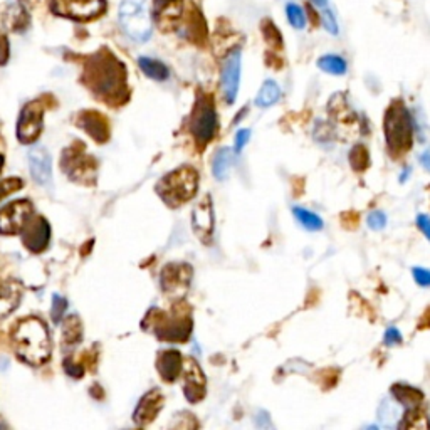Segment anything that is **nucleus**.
I'll use <instances>...</instances> for the list:
<instances>
[{"label": "nucleus", "instance_id": "f257e3e1", "mask_svg": "<svg viewBox=\"0 0 430 430\" xmlns=\"http://www.w3.org/2000/svg\"><path fill=\"white\" fill-rule=\"evenodd\" d=\"M86 79L96 96L111 105H121L128 100L127 71L116 58L105 54L93 58L86 71Z\"/></svg>", "mask_w": 430, "mask_h": 430}, {"label": "nucleus", "instance_id": "f03ea898", "mask_svg": "<svg viewBox=\"0 0 430 430\" xmlns=\"http://www.w3.org/2000/svg\"><path fill=\"white\" fill-rule=\"evenodd\" d=\"M12 343L17 356L32 367H39L51 358L52 341L47 326L39 318H24L15 325Z\"/></svg>", "mask_w": 430, "mask_h": 430}, {"label": "nucleus", "instance_id": "7ed1b4c3", "mask_svg": "<svg viewBox=\"0 0 430 430\" xmlns=\"http://www.w3.org/2000/svg\"><path fill=\"white\" fill-rule=\"evenodd\" d=\"M197 189H199V172L189 165L166 173L165 177L160 178L155 186L160 199L173 208L192 200L195 197Z\"/></svg>", "mask_w": 430, "mask_h": 430}, {"label": "nucleus", "instance_id": "20e7f679", "mask_svg": "<svg viewBox=\"0 0 430 430\" xmlns=\"http://www.w3.org/2000/svg\"><path fill=\"white\" fill-rule=\"evenodd\" d=\"M192 318L186 310L175 306L172 313L151 310L143 319V328L151 330L163 341H186L192 333Z\"/></svg>", "mask_w": 430, "mask_h": 430}, {"label": "nucleus", "instance_id": "39448f33", "mask_svg": "<svg viewBox=\"0 0 430 430\" xmlns=\"http://www.w3.org/2000/svg\"><path fill=\"white\" fill-rule=\"evenodd\" d=\"M383 131H385L388 150L394 153H403L412 147L413 123L403 101L397 100L388 106L385 121H383Z\"/></svg>", "mask_w": 430, "mask_h": 430}, {"label": "nucleus", "instance_id": "423d86ee", "mask_svg": "<svg viewBox=\"0 0 430 430\" xmlns=\"http://www.w3.org/2000/svg\"><path fill=\"white\" fill-rule=\"evenodd\" d=\"M120 25L135 43H147L153 32L147 0H123L120 6Z\"/></svg>", "mask_w": 430, "mask_h": 430}, {"label": "nucleus", "instance_id": "0eeeda50", "mask_svg": "<svg viewBox=\"0 0 430 430\" xmlns=\"http://www.w3.org/2000/svg\"><path fill=\"white\" fill-rule=\"evenodd\" d=\"M190 129H192V135L199 147H205L212 142L217 129V113L212 98L199 96L195 108H193Z\"/></svg>", "mask_w": 430, "mask_h": 430}, {"label": "nucleus", "instance_id": "6e6552de", "mask_svg": "<svg viewBox=\"0 0 430 430\" xmlns=\"http://www.w3.org/2000/svg\"><path fill=\"white\" fill-rule=\"evenodd\" d=\"M51 10L71 21L87 22L106 10V0H51Z\"/></svg>", "mask_w": 430, "mask_h": 430}, {"label": "nucleus", "instance_id": "1a4fd4ad", "mask_svg": "<svg viewBox=\"0 0 430 430\" xmlns=\"http://www.w3.org/2000/svg\"><path fill=\"white\" fill-rule=\"evenodd\" d=\"M63 169L69 178L83 184H91L89 177H96V163L83 150V143H76L63 153Z\"/></svg>", "mask_w": 430, "mask_h": 430}, {"label": "nucleus", "instance_id": "9d476101", "mask_svg": "<svg viewBox=\"0 0 430 430\" xmlns=\"http://www.w3.org/2000/svg\"><path fill=\"white\" fill-rule=\"evenodd\" d=\"M192 266L185 262H172L166 264L160 274V284L162 291L170 298H184L189 291L190 281H192Z\"/></svg>", "mask_w": 430, "mask_h": 430}, {"label": "nucleus", "instance_id": "9b49d317", "mask_svg": "<svg viewBox=\"0 0 430 430\" xmlns=\"http://www.w3.org/2000/svg\"><path fill=\"white\" fill-rule=\"evenodd\" d=\"M44 106L41 101H30L22 108L17 121V140L24 144L37 142L43 133Z\"/></svg>", "mask_w": 430, "mask_h": 430}, {"label": "nucleus", "instance_id": "f8f14e48", "mask_svg": "<svg viewBox=\"0 0 430 430\" xmlns=\"http://www.w3.org/2000/svg\"><path fill=\"white\" fill-rule=\"evenodd\" d=\"M34 215V207L29 200H14L0 211V234L15 235L21 234L30 217Z\"/></svg>", "mask_w": 430, "mask_h": 430}, {"label": "nucleus", "instance_id": "ddd939ff", "mask_svg": "<svg viewBox=\"0 0 430 430\" xmlns=\"http://www.w3.org/2000/svg\"><path fill=\"white\" fill-rule=\"evenodd\" d=\"M214 205H212V197L205 195L199 204L195 205L192 212V229L193 234L202 244L208 246L212 244V237H214Z\"/></svg>", "mask_w": 430, "mask_h": 430}, {"label": "nucleus", "instance_id": "4468645a", "mask_svg": "<svg viewBox=\"0 0 430 430\" xmlns=\"http://www.w3.org/2000/svg\"><path fill=\"white\" fill-rule=\"evenodd\" d=\"M22 244L32 254H41L47 249L51 239V226L41 215H32L21 232Z\"/></svg>", "mask_w": 430, "mask_h": 430}, {"label": "nucleus", "instance_id": "2eb2a0df", "mask_svg": "<svg viewBox=\"0 0 430 430\" xmlns=\"http://www.w3.org/2000/svg\"><path fill=\"white\" fill-rule=\"evenodd\" d=\"M241 49H234L227 54L222 64V76H220V86L226 101L232 105L237 98L239 85H241Z\"/></svg>", "mask_w": 430, "mask_h": 430}, {"label": "nucleus", "instance_id": "dca6fc26", "mask_svg": "<svg viewBox=\"0 0 430 430\" xmlns=\"http://www.w3.org/2000/svg\"><path fill=\"white\" fill-rule=\"evenodd\" d=\"M182 375H184L185 398L192 403H199L207 394V380L200 365L193 358H185Z\"/></svg>", "mask_w": 430, "mask_h": 430}, {"label": "nucleus", "instance_id": "f3484780", "mask_svg": "<svg viewBox=\"0 0 430 430\" xmlns=\"http://www.w3.org/2000/svg\"><path fill=\"white\" fill-rule=\"evenodd\" d=\"M163 409V394L158 388H153L148 394H144L142 400L136 405L135 412H133V422L138 427H147L148 424L157 418L160 410Z\"/></svg>", "mask_w": 430, "mask_h": 430}, {"label": "nucleus", "instance_id": "a211bd4d", "mask_svg": "<svg viewBox=\"0 0 430 430\" xmlns=\"http://www.w3.org/2000/svg\"><path fill=\"white\" fill-rule=\"evenodd\" d=\"M29 169L34 180L43 186H51L52 184V165L51 155L44 147H34L29 151Z\"/></svg>", "mask_w": 430, "mask_h": 430}, {"label": "nucleus", "instance_id": "6ab92c4d", "mask_svg": "<svg viewBox=\"0 0 430 430\" xmlns=\"http://www.w3.org/2000/svg\"><path fill=\"white\" fill-rule=\"evenodd\" d=\"M78 125L98 143L108 142L109 125L106 118L96 111H83L78 116Z\"/></svg>", "mask_w": 430, "mask_h": 430}, {"label": "nucleus", "instance_id": "aec40b11", "mask_svg": "<svg viewBox=\"0 0 430 430\" xmlns=\"http://www.w3.org/2000/svg\"><path fill=\"white\" fill-rule=\"evenodd\" d=\"M184 368V356L177 350H165L157 356V370L165 382L172 383L182 375Z\"/></svg>", "mask_w": 430, "mask_h": 430}, {"label": "nucleus", "instance_id": "412c9836", "mask_svg": "<svg viewBox=\"0 0 430 430\" xmlns=\"http://www.w3.org/2000/svg\"><path fill=\"white\" fill-rule=\"evenodd\" d=\"M184 0H153V19L162 29H170L177 24L182 14Z\"/></svg>", "mask_w": 430, "mask_h": 430}, {"label": "nucleus", "instance_id": "4be33fe9", "mask_svg": "<svg viewBox=\"0 0 430 430\" xmlns=\"http://www.w3.org/2000/svg\"><path fill=\"white\" fill-rule=\"evenodd\" d=\"M311 6L314 7L316 14H318L319 24L321 28L330 34V36L338 37L340 36V21H338V14L334 10L331 0H310Z\"/></svg>", "mask_w": 430, "mask_h": 430}, {"label": "nucleus", "instance_id": "5701e85b", "mask_svg": "<svg viewBox=\"0 0 430 430\" xmlns=\"http://www.w3.org/2000/svg\"><path fill=\"white\" fill-rule=\"evenodd\" d=\"M22 299V286L17 281H6L0 286V319L9 316Z\"/></svg>", "mask_w": 430, "mask_h": 430}, {"label": "nucleus", "instance_id": "b1692460", "mask_svg": "<svg viewBox=\"0 0 430 430\" xmlns=\"http://www.w3.org/2000/svg\"><path fill=\"white\" fill-rule=\"evenodd\" d=\"M390 391L395 400L400 403L402 407H405V409H413V407H418L424 402L422 390H418L416 387L405 385V383H395Z\"/></svg>", "mask_w": 430, "mask_h": 430}, {"label": "nucleus", "instance_id": "393cba45", "mask_svg": "<svg viewBox=\"0 0 430 430\" xmlns=\"http://www.w3.org/2000/svg\"><path fill=\"white\" fill-rule=\"evenodd\" d=\"M316 66H318L319 71L326 72L330 76H345L348 72V61L341 54H336V52L323 54L321 58L316 61Z\"/></svg>", "mask_w": 430, "mask_h": 430}, {"label": "nucleus", "instance_id": "a878e982", "mask_svg": "<svg viewBox=\"0 0 430 430\" xmlns=\"http://www.w3.org/2000/svg\"><path fill=\"white\" fill-rule=\"evenodd\" d=\"M400 403L395 398H385L378 407V420L383 427H397L402 420Z\"/></svg>", "mask_w": 430, "mask_h": 430}, {"label": "nucleus", "instance_id": "bb28decb", "mask_svg": "<svg viewBox=\"0 0 430 430\" xmlns=\"http://www.w3.org/2000/svg\"><path fill=\"white\" fill-rule=\"evenodd\" d=\"M284 14H286L288 24L291 25L294 30H304L310 24V19H308L306 9L296 0H288L284 3Z\"/></svg>", "mask_w": 430, "mask_h": 430}, {"label": "nucleus", "instance_id": "cd10ccee", "mask_svg": "<svg viewBox=\"0 0 430 430\" xmlns=\"http://www.w3.org/2000/svg\"><path fill=\"white\" fill-rule=\"evenodd\" d=\"M281 87L274 79H266L264 85L259 89L256 96V106L259 108H269V106L276 105L281 100Z\"/></svg>", "mask_w": 430, "mask_h": 430}, {"label": "nucleus", "instance_id": "c85d7f7f", "mask_svg": "<svg viewBox=\"0 0 430 430\" xmlns=\"http://www.w3.org/2000/svg\"><path fill=\"white\" fill-rule=\"evenodd\" d=\"M138 66H140V69L148 76V78L155 79V81H165V79H169V76H170L169 67H166L165 64L158 59L144 58L143 56V58L138 59Z\"/></svg>", "mask_w": 430, "mask_h": 430}, {"label": "nucleus", "instance_id": "c756f323", "mask_svg": "<svg viewBox=\"0 0 430 430\" xmlns=\"http://www.w3.org/2000/svg\"><path fill=\"white\" fill-rule=\"evenodd\" d=\"M232 163H234V155H232V151L229 148H220L215 153L214 165H212L217 180H226V178L229 177Z\"/></svg>", "mask_w": 430, "mask_h": 430}, {"label": "nucleus", "instance_id": "7c9ffc66", "mask_svg": "<svg viewBox=\"0 0 430 430\" xmlns=\"http://www.w3.org/2000/svg\"><path fill=\"white\" fill-rule=\"evenodd\" d=\"M292 214H294L296 220H298V222L301 224V226L306 230L318 232V230H321L323 227H325V222H323L321 217H319L318 214H314V212L308 211V208L294 207L292 208Z\"/></svg>", "mask_w": 430, "mask_h": 430}, {"label": "nucleus", "instance_id": "2f4dec72", "mask_svg": "<svg viewBox=\"0 0 430 430\" xmlns=\"http://www.w3.org/2000/svg\"><path fill=\"white\" fill-rule=\"evenodd\" d=\"M398 427H403V429H416V427L417 429H429L430 420H429L427 413L422 412V410H418L417 407H413V409H407L405 416L402 417Z\"/></svg>", "mask_w": 430, "mask_h": 430}, {"label": "nucleus", "instance_id": "473e14b6", "mask_svg": "<svg viewBox=\"0 0 430 430\" xmlns=\"http://www.w3.org/2000/svg\"><path fill=\"white\" fill-rule=\"evenodd\" d=\"M348 160L350 165H352V169L355 170V172H361V170H365L370 165V153H368L365 144H355V147L352 148V151H350Z\"/></svg>", "mask_w": 430, "mask_h": 430}, {"label": "nucleus", "instance_id": "72a5a7b5", "mask_svg": "<svg viewBox=\"0 0 430 430\" xmlns=\"http://www.w3.org/2000/svg\"><path fill=\"white\" fill-rule=\"evenodd\" d=\"M63 333H64V340H66L67 343L74 345L81 341L83 326L76 316H69V318L63 323Z\"/></svg>", "mask_w": 430, "mask_h": 430}, {"label": "nucleus", "instance_id": "f704fd0d", "mask_svg": "<svg viewBox=\"0 0 430 430\" xmlns=\"http://www.w3.org/2000/svg\"><path fill=\"white\" fill-rule=\"evenodd\" d=\"M22 185H24V182H22V178H17V177L7 178V180L0 182V202L6 199V197H9L10 193L21 190Z\"/></svg>", "mask_w": 430, "mask_h": 430}, {"label": "nucleus", "instance_id": "c9c22d12", "mask_svg": "<svg viewBox=\"0 0 430 430\" xmlns=\"http://www.w3.org/2000/svg\"><path fill=\"white\" fill-rule=\"evenodd\" d=\"M387 222H388V219H387L385 212H382V211H373L367 217V224L372 230L385 229Z\"/></svg>", "mask_w": 430, "mask_h": 430}, {"label": "nucleus", "instance_id": "e433bc0d", "mask_svg": "<svg viewBox=\"0 0 430 430\" xmlns=\"http://www.w3.org/2000/svg\"><path fill=\"white\" fill-rule=\"evenodd\" d=\"M67 310V301L63 298V296H58L54 294V298H52V311H51V316H52V321L54 323H59L61 318H63L64 311Z\"/></svg>", "mask_w": 430, "mask_h": 430}, {"label": "nucleus", "instance_id": "4c0bfd02", "mask_svg": "<svg viewBox=\"0 0 430 430\" xmlns=\"http://www.w3.org/2000/svg\"><path fill=\"white\" fill-rule=\"evenodd\" d=\"M413 281L422 288H430V269L425 268H413L412 269Z\"/></svg>", "mask_w": 430, "mask_h": 430}, {"label": "nucleus", "instance_id": "58836bf2", "mask_svg": "<svg viewBox=\"0 0 430 430\" xmlns=\"http://www.w3.org/2000/svg\"><path fill=\"white\" fill-rule=\"evenodd\" d=\"M402 341H403L402 333L397 328H395V326H391V328H388L385 331V336H383V343H385L387 346L400 345Z\"/></svg>", "mask_w": 430, "mask_h": 430}, {"label": "nucleus", "instance_id": "ea45409f", "mask_svg": "<svg viewBox=\"0 0 430 430\" xmlns=\"http://www.w3.org/2000/svg\"><path fill=\"white\" fill-rule=\"evenodd\" d=\"M64 370H66L67 375L72 376V378H81V376L85 375V367H81L79 363H72L69 358L64 360Z\"/></svg>", "mask_w": 430, "mask_h": 430}, {"label": "nucleus", "instance_id": "a19ab883", "mask_svg": "<svg viewBox=\"0 0 430 430\" xmlns=\"http://www.w3.org/2000/svg\"><path fill=\"white\" fill-rule=\"evenodd\" d=\"M250 131L249 129H239L237 135H235V153H241L242 148L246 147V143L249 142Z\"/></svg>", "mask_w": 430, "mask_h": 430}, {"label": "nucleus", "instance_id": "79ce46f5", "mask_svg": "<svg viewBox=\"0 0 430 430\" xmlns=\"http://www.w3.org/2000/svg\"><path fill=\"white\" fill-rule=\"evenodd\" d=\"M416 224L417 227L420 229L422 234L425 235V237L430 241V217L425 215V214H418L417 219H416Z\"/></svg>", "mask_w": 430, "mask_h": 430}, {"label": "nucleus", "instance_id": "37998d69", "mask_svg": "<svg viewBox=\"0 0 430 430\" xmlns=\"http://www.w3.org/2000/svg\"><path fill=\"white\" fill-rule=\"evenodd\" d=\"M9 61V39L3 32H0V66Z\"/></svg>", "mask_w": 430, "mask_h": 430}, {"label": "nucleus", "instance_id": "c03bdc74", "mask_svg": "<svg viewBox=\"0 0 430 430\" xmlns=\"http://www.w3.org/2000/svg\"><path fill=\"white\" fill-rule=\"evenodd\" d=\"M420 165L424 166V169L430 173V148H427V150H425V151H422Z\"/></svg>", "mask_w": 430, "mask_h": 430}, {"label": "nucleus", "instance_id": "a18cd8bd", "mask_svg": "<svg viewBox=\"0 0 430 430\" xmlns=\"http://www.w3.org/2000/svg\"><path fill=\"white\" fill-rule=\"evenodd\" d=\"M410 172H412V169H410V166H407V169L403 170V172H402V177H400V184H402V182H405L407 178H409Z\"/></svg>", "mask_w": 430, "mask_h": 430}, {"label": "nucleus", "instance_id": "49530a36", "mask_svg": "<svg viewBox=\"0 0 430 430\" xmlns=\"http://www.w3.org/2000/svg\"><path fill=\"white\" fill-rule=\"evenodd\" d=\"M3 162H6V158H3V155H0V172H2L3 169Z\"/></svg>", "mask_w": 430, "mask_h": 430}]
</instances>
